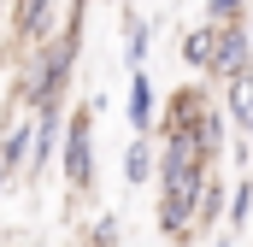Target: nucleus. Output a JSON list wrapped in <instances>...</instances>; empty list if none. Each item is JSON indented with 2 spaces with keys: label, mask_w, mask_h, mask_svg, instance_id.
Segmentation results:
<instances>
[{
  "label": "nucleus",
  "mask_w": 253,
  "mask_h": 247,
  "mask_svg": "<svg viewBox=\"0 0 253 247\" xmlns=\"http://www.w3.org/2000/svg\"><path fill=\"white\" fill-rule=\"evenodd\" d=\"M124 118L135 135H147L153 124H159V94H153V77L147 71H129V106H124Z\"/></svg>",
  "instance_id": "3"
},
{
  "label": "nucleus",
  "mask_w": 253,
  "mask_h": 247,
  "mask_svg": "<svg viewBox=\"0 0 253 247\" xmlns=\"http://www.w3.org/2000/svg\"><path fill=\"white\" fill-rule=\"evenodd\" d=\"M248 218H253V183H236L230 206H224V224H230V230H242Z\"/></svg>",
  "instance_id": "10"
},
{
  "label": "nucleus",
  "mask_w": 253,
  "mask_h": 247,
  "mask_svg": "<svg viewBox=\"0 0 253 247\" xmlns=\"http://www.w3.org/2000/svg\"><path fill=\"white\" fill-rule=\"evenodd\" d=\"M218 82H230V77H242V71H253V36L242 18H230V24H218V53H212V65H206Z\"/></svg>",
  "instance_id": "2"
},
{
  "label": "nucleus",
  "mask_w": 253,
  "mask_h": 247,
  "mask_svg": "<svg viewBox=\"0 0 253 247\" xmlns=\"http://www.w3.org/2000/svg\"><path fill=\"white\" fill-rule=\"evenodd\" d=\"M12 30H18L24 41H47V36H53V0H18Z\"/></svg>",
  "instance_id": "5"
},
{
  "label": "nucleus",
  "mask_w": 253,
  "mask_h": 247,
  "mask_svg": "<svg viewBox=\"0 0 253 247\" xmlns=\"http://www.w3.org/2000/svg\"><path fill=\"white\" fill-rule=\"evenodd\" d=\"M153 165H159V159H153V147H147V135H135V141H129V153H124V183H147V177H153Z\"/></svg>",
  "instance_id": "7"
},
{
  "label": "nucleus",
  "mask_w": 253,
  "mask_h": 247,
  "mask_svg": "<svg viewBox=\"0 0 253 247\" xmlns=\"http://www.w3.org/2000/svg\"><path fill=\"white\" fill-rule=\"evenodd\" d=\"M147 47H153V24H129V36H124L129 71H147Z\"/></svg>",
  "instance_id": "9"
},
{
  "label": "nucleus",
  "mask_w": 253,
  "mask_h": 247,
  "mask_svg": "<svg viewBox=\"0 0 253 247\" xmlns=\"http://www.w3.org/2000/svg\"><path fill=\"white\" fill-rule=\"evenodd\" d=\"M224 247H230V242H224Z\"/></svg>",
  "instance_id": "15"
},
{
  "label": "nucleus",
  "mask_w": 253,
  "mask_h": 247,
  "mask_svg": "<svg viewBox=\"0 0 253 247\" xmlns=\"http://www.w3.org/2000/svg\"><path fill=\"white\" fill-rule=\"evenodd\" d=\"M248 12V0H206V18L212 24H230V18H242Z\"/></svg>",
  "instance_id": "11"
},
{
  "label": "nucleus",
  "mask_w": 253,
  "mask_h": 247,
  "mask_svg": "<svg viewBox=\"0 0 253 247\" xmlns=\"http://www.w3.org/2000/svg\"><path fill=\"white\" fill-rule=\"evenodd\" d=\"M6 183H12V171H6V165H0V188H6Z\"/></svg>",
  "instance_id": "13"
},
{
  "label": "nucleus",
  "mask_w": 253,
  "mask_h": 247,
  "mask_svg": "<svg viewBox=\"0 0 253 247\" xmlns=\"http://www.w3.org/2000/svg\"><path fill=\"white\" fill-rule=\"evenodd\" d=\"M212 53H218V24H212V18L194 24V30H183V65H189V71H206Z\"/></svg>",
  "instance_id": "6"
},
{
  "label": "nucleus",
  "mask_w": 253,
  "mask_h": 247,
  "mask_svg": "<svg viewBox=\"0 0 253 247\" xmlns=\"http://www.w3.org/2000/svg\"><path fill=\"white\" fill-rule=\"evenodd\" d=\"M248 36H253V12H248Z\"/></svg>",
  "instance_id": "14"
},
{
  "label": "nucleus",
  "mask_w": 253,
  "mask_h": 247,
  "mask_svg": "<svg viewBox=\"0 0 253 247\" xmlns=\"http://www.w3.org/2000/svg\"><path fill=\"white\" fill-rule=\"evenodd\" d=\"M59 165H65V188L88 194L94 188V106H77L59 141Z\"/></svg>",
  "instance_id": "1"
},
{
  "label": "nucleus",
  "mask_w": 253,
  "mask_h": 247,
  "mask_svg": "<svg viewBox=\"0 0 253 247\" xmlns=\"http://www.w3.org/2000/svg\"><path fill=\"white\" fill-rule=\"evenodd\" d=\"M224 118L236 124L242 135H253V71H242V77L224 82Z\"/></svg>",
  "instance_id": "4"
},
{
  "label": "nucleus",
  "mask_w": 253,
  "mask_h": 247,
  "mask_svg": "<svg viewBox=\"0 0 253 247\" xmlns=\"http://www.w3.org/2000/svg\"><path fill=\"white\" fill-rule=\"evenodd\" d=\"M224 200H230V194H224V183H212V177H206V188H200V206H194V230L218 224V218H224Z\"/></svg>",
  "instance_id": "8"
},
{
  "label": "nucleus",
  "mask_w": 253,
  "mask_h": 247,
  "mask_svg": "<svg viewBox=\"0 0 253 247\" xmlns=\"http://www.w3.org/2000/svg\"><path fill=\"white\" fill-rule=\"evenodd\" d=\"M94 242H100V247H112V242H118V218H112V212L94 224Z\"/></svg>",
  "instance_id": "12"
}]
</instances>
